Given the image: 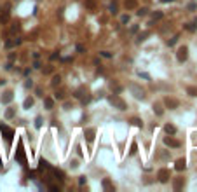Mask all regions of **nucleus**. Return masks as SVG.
<instances>
[{"instance_id":"25","label":"nucleus","mask_w":197,"mask_h":192,"mask_svg":"<svg viewBox=\"0 0 197 192\" xmlns=\"http://www.w3.org/2000/svg\"><path fill=\"white\" fill-rule=\"evenodd\" d=\"M23 107H25V108H30V107H33V98H26L25 101H23Z\"/></svg>"},{"instance_id":"19","label":"nucleus","mask_w":197,"mask_h":192,"mask_svg":"<svg viewBox=\"0 0 197 192\" xmlns=\"http://www.w3.org/2000/svg\"><path fill=\"white\" fill-rule=\"evenodd\" d=\"M153 112H155V114H157L159 117H161L162 114H164V108H162L161 103H153Z\"/></svg>"},{"instance_id":"17","label":"nucleus","mask_w":197,"mask_h":192,"mask_svg":"<svg viewBox=\"0 0 197 192\" xmlns=\"http://www.w3.org/2000/svg\"><path fill=\"white\" fill-rule=\"evenodd\" d=\"M84 5L87 11H96V2L94 0H84Z\"/></svg>"},{"instance_id":"23","label":"nucleus","mask_w":197,"mask_h":192,"mask_svg":"<svg viewBox=\"0 0 197 192\" xmlns=\"http://www.w3.org/2000/svg\"><path fill=\"white\" fill-rule=\"evenodd\" d=\"M51 84H53V87H56V86L61 84V75H54L53 81H51Z\"/></svg>"},{"instance_id":"7","label":"nucleus","mask_w":197,"mask_h":192,"mask_svg":"<svg viewBox=\"0 0 197 192\" xmlns=\"http://www.w3.org/2000/svg\"><path fill=\"white\" fill-rule=\"evenodd\" d=\"M164 143H166L167 147H171V148H178V147H181V143H180L176 138H173V134H167L166 138H164Z\"/></svg>"},{"instance_id":"11","label":"nucleus","mask_w":197,"mask_h":192,"mask_svg":"<svg viewBox=\"0 0 197 192\" xmlns=\"http://www.w3.org/2000/svg\"><path fill=\"white\" fill-rule=\"evenodd\" d=\"M185 185V178L183 176H178V178H175V182H173V189L175 190H181Z\"/></svg>"},{"instance_id":"40","label":"nucleus","mask_w":197,"mask_h":192,"mask_svg":"<svg viewBox=\"0 0 197 192\" xmlns=\"http://www.w3.org/2000/svg\"><path fill=\"white\" fill-rule=\"evenodd\" d=\"M79 183H80V185H84V183H86V176H80V178H79Z\"/></svg>"},{"instance_id":"26","label":"nucleus","mask_w":197,"mask_h":192,"mask_svg":"<svg viewBox=\"0 0 197 192\" xmlns=\"http://www.w3.org/2000/svg\"><path fill=\"white\" fill-rule=\"evenodd\" d=\"M150 35V31H143V33H140L138 35V42H143V40H147V37Z\"/></svg>"},{"instance_id":"22","label":"nucleus","mask_w":197,"mask_h":192,"mask_svg":"<svg viewBox=\"0 0 197 192\" xmlns=\"http://www.w3.org/2000/svg\"><path fill=\"white\" fill-rule=\"evenodd\" d=\"M129 122H131V124H134L136 128H143V122H141V119H138V117H133Z\"/></svg>"},{"instance_id":"13","label":"nucleus","mask_w":197,"mask_h":192,"mask_svg":"<svg viewBox=\"0 0 197 192\" xmlns=\"http://www.w3.org/2000/svg\"><path fill=\"white\" fill-rule=\"evenodd\" d=\"M124 7H126L127 11H133L138 7V0H124Z\"/></svg>"},{"instance_id":"38","label":"nucleus","mask_w":197,"mask_h":192,"mask_svg":"<svg viewBox=\"0 0 197 192\" xmlns=\"http://www.w3.org/2000/svg\"><path fill=\"white\" fill-rule=\"evenodd\" d=\"M136 152V143L133 142V145H131V150H129V154H134Z\"/></svg>"},{"instance_id":"24","label":"nucleus","mask_w":197,"mask_h":192,"mask_svg":"<svg viewBox=\"0 0 197 192\" xmlns=\"http://www.w3.org/2000/svg\"><path fill=\"white\" fill-rule=\"evenodd\" d=\"M14 115H16V108H7V110H5V117H7V119H12Z\"/></svg>"},{"instance_id":"2","label":"nucleus","mask_w":197,"mask_h":192,"mask_svg":"<svg viewBox=\"0 0 197 192\" xmlns=\"http://www.w3.org/2000/svg\"><path fill=\"white\" fill-rule=\"evenodd\" d=\"M169 178H171V173H169L167 168H161V170L157 171V180L161 183H167V182H169Z\"/></svg>"},{"instance_id":"16","label":"nucleus","mask_w":197,"mask_h":192,"mask_svg":"<svg viewBox=\"0 0 197 192\" xmlns=\"http://www.w3.org/2000/svg\"><path fill=\"white\" fill-rule=\"evenodd\" d=\"M0 23H2V25H5V23H9V5L5 7L4 14H0Z\"/></svg>"},{"instance_id":"35","label":"nucleus","mask_w":197,"mask_h":192,"mask_svg":"<svg viewBox=\"0 0 197 192\" xmlns=\"http://www.w3.org/2000/svg\"><path fill=\"white\" fill-rule=\"evenodd\" d=\"M19 28H21V26H19V23H16V25L11 28V31H12V33H16V31H19Z\"/></svg>"},{"instance_id":"9","label":"nucleus","mask_w":197,"mask_h":192,"mask_svg":"<svg viewBox=\"0 0 197 192\" xmlns=\"http://www.w3.org/2000/svg\"><path fill=\"white\" fill-rule=\"evenodd\" d=\"M16 159H18L19 162H23V164L26 162V157H25V150H23V145H21V143L18 145V150H16Z\"/></svg>"},{"instance_id":"4","label":"nucleus","mask_w":197,"mask_h":192,"mask_svg":"<svg viewBox=\"0 0 197 192\" xmlns=\"http://www.w3.org/2000/svg\"><path fill=\"white\" fill-rule=\"evenodd\" d=\"M129 89H131L133 94H134V98L145 100V89H143V87H140L138 84H131V86H129Z\"/></svg>"},{"instance_id":"20","label":"nucleus","mask_w":197,"mask_h":192,"mask_svg":"<svg viewBox=\"0 0 197 192\" xmlns=\"http://www.w3.org/2000/svg\"><path fill=\"white\" fill-rule=\"evenodd\" d=\"M164 131H166L167 134H176V126H173V124H166V126H164Z\"/></svg>"},{"instance_id":"34","label":"nucleus","mask_w":197,"mask_h":192,"mask_svg":"<svg viewBox=\"0 0 197 192\" xmlns=\"http://www.w3.org/2000/svg\"><path fill=\"white\" fill-rule=\"evenodd\" d=\"M147 12H148V9H145V7H141V9L138 11L136 14H138V16H147Z\"/></svg>"},{"instance_id":"10","label":"nucleus","mask_w":197,"mask_h":192,"mask_svg":"<svg viewBox=\"0 0 197 192\" xmlns=\"http://www.w3.org/2000/svg\"><path fill=\"white\" fill-rule=\"evenodd\" d=\"M101 187L105 189L106 192H114V190H115V185L110 182L108 178H103V182H101Z\"/></svg>"},{"instance_id":"32","label":"nucleus","mask_w":197,"mask_h":192,"mask_svg":"<svg viewBox=\"0 0 197 192\" xmlns=\"http://www.w3.org/2000/svg\"><path fill=\"white\" fill-rule=\"evenodd\" d=\"M82 93H84V87H80V89H77V91H75V94H73V96H75V98H82Z\"/></svg>"},{"instance_id":"28","label":"nucleus","mask_w":197,"mask_h":192,"mask_svg":"<svg viewBox=\"0 0 197 192\" xmlns=\"http://www.w3.org/2000/svg\"><path fill=\"white\" fill-rule=\"evenodd\" d=\"M54 98H56V100H63V98H65V91H61V89L56 91V93H54Z\"/></svg>"},{"instance_id":"15","label":"nucleus","mask_w":197,"mask_h":192,"mask_svg":"<svg viewBox=\"0 0 197 192\" xmlns=\"http://www.w3.org/2000/svg\"><path fill=\"white\" fill-rule=\"evenodd\" d=\"M175 168H176V171H183L185 168H187V161H185V159H178V161L175 162Z\"/></svg>"},{"instance_id":"29","label":"nucleus","mask_w":197,"mask_h":192,"mask_svg":"<svg viewBox=\"0 0 197 192\" xmlns=\"http://www.w3.org/2000/svg\"><path fill=\"white\" fill-rule=\"evenodd\" d=\"M110 12H112V14H117L119 12V11H117V4H115V2L110 4Z\"/></svg>"},{"instance_id":"39","label":"nucleus","mask_w":197,"mask_h":192,"mask_svg":"<svg viewBox=\"0 0 197 192\" xmlns=\"http://www.w3.org/2000/svg\"><path fill=\"white\" fill-rule=\"evenodd\" d=\"M53 72V67H47V68H44V73H51Z\"/></svg>"},{"instance_id":"12","label":"nucleus","mask_w":197,"mask_h":192,"mask_svg":"<svg viewBox=\"0 0 197 192\" xmlns=\"http://www.w3.org/2000/svg\"><path fill=\"white\" fill-rule=\"evenodd\" d=\"M51 170V173L56 176V180H59V182H65V173H63L61 170H58V168H49Z\"/></svg>"},{"instance_id":"18","label":"nucleus","mask_w":197,"mask_h":192,"mask_svg":"<svg viewBox=\"0 0 197 192\" xmlns=\"http://www.w3.org/2000/svg\"><path fill=\"white\" fill-rule=\"evenodd\" d=\"M44 105H45V108H47V110H53L54 108V100L53 98H44Z\"/></svg>"},{"instance_id":"8","label":"nucleus","mask_w":197,"mask_h":192,"mask_svg":"<svg viewBox=\"0 0 197 192\" xmlns=\"http://www.w3.org/2000/svg\"><path fill=\"white\" fill-rule=\"evenodd\" d=\"M84 136H86L87 142H92L94 136H96V129H94V128H86V129H84Z\"/></svg>"},{"instance_id":"36","label":"nucleus","mask_w":197,"mask_h":192,"mask_svg":"<svg viewBox=\"0 0 197 192\" xmlns=\"http://www.w3.org/2000/svg\"><path fill=\"white\" fill-rule=\"evenodd\" d=\"M35 126H37V128L42 126V117H37V119H35Z\"/></svg>"},{"instance_id":"21","label":"nucleus","mask_w":197,"mask_h":192,"mask_svg":"<svg viewBox=\"0 0 197 192\" xmlns=\"http://www.w3.org/2000/svg\"><path fill=\"white\" fill-rule=\"evenodd\" d=\"M187 94H190V96L195 98V96H197V87H195V86H188V87H187Z\"/></svg>"},{"instance_id":"3","label":"nucleus","mask_w":197,"mask_h":192,"mask_svg":"<svg viewBox=\"0 0 197 192\" xmlns=\"http://www.w3.org/2000/svg\"><path fill=\"white\" fill-rule=\"evenodd\" d=\"M188 58V47L187 45H181V47H178V51H176V59H178L180 63H185Z\"/></svg>"},{"instance_id":"41","label":"nucleus","mask_w":197,"mask_h":192,"mask_svg":"<svg viewBox=\"0 0 197 192\" xmlns=\"http://www.w3.org/2000/svg\"><path fill=\"white\" fill-rule=\"evenodd\" d=\"M127 21H129V16L126 14V16H122V23H127Z\"/></svg>"},{"instance_id":"42","label":"nucleus","mask_w":197,"mask_h":192,"mask_svg":"<svg viewBox=\"0 0 197 192\" xmlns=\"http://www.w3.org/2000/svg\"><path fill=\"white\" fill-rule=\"evenodd\" d=\"M162 4H169V2H175V0H161Z\"/></svg>"},{"instance_id":"30","label":"nucleus","mask_w":197,"mask_h":192,"mask_svg":"<svg viewBox=\"0 0 197 192\" xmlns=\"http://www.w3.org/2000/svg\"><path fill=\"white\" fill-rule=\"evenodd\" d=\"M162 16H164V14L161 12V11H157V12H153L152 14V18H153V21H155V19H162Z\"/></svg>"},{"instance_id":"27","label":"nucleus","mask_w":197,"mask_h":192,"mask_svg":"<svg viewBox=\"0 0 197 192\" xmlns=\"http://www.w3.org/2000/svg\"><path fill=\"white\" fill-rule=\"evenodd\" d=\"M19 42H21L19 39H16V40H7V42H5V47H12V45H18Z\"/></svg>"},{"instance_id":"5","label":"nucleus","mask_w":197,"mask_h":192,"mask_svg":"<svg viewBox=\"0 0 197 192\" xmlns=\"http://www.w3.org/2000/svg\"><path fill=\"white\" fill-rule=\"evenodd\" d=\"M164 107L169 108V110H175V108L180 107V101L176 98H173V96H166L164 98Z\"/></svg>"},{"instance_id":"33","label":"nucleus","mask_w":197,"mask_h":192,"mask_svg":"<svg viewBox=\"0 0 197 192\" xmlns=\"http://www.w3.org/2000/svg\"><path fill=\"white\" fill-rule=\"evenodd\" d=\"M49 190L51 192H59V187H58V185H53V183H49Z\"/></svg>"},{"instance_id":"37","label":"nucleus","mask_w":197,"mask_h":192,"mask_svg":"<svg viewBox=\"0 0 197 192\" xmlns=\"http://www.w3.org/2000/svg\"><path fill=\"white\" fill-rule=\"evenodd\" d=\"M101 56H105V58H112V54L108 51H101Z\"/></svg>"},{"instance_id":"14","label":"nucleus","mask_w":197,"mask_h":192,"mask_svg":"<svg viewBox=\"0 0 197 192\" xmlns=\"http://www.w3.org/2000/svg\"><path fill=\"white\" fill-rule=\"evenodd\" d=\"M12 98H14V94H12V91H7V93H4V96H2V103L4 105H7V103H11L12 101Z\"/></svg>"},{"instance_id":"1","label":"nucleus","mask_w":197,"mask_h":192,"mask_svg":"<svg viewBox=\"0 0 197 192\" xmlns=\"http://www.w3.org/2000/svg\"><path fill=\"white\" fill-rule=\"evenodd\" d=\"M108 103L114 108H117V110H126V108H127V103L124 101L119 94H110V96H108Z\"/></svg>"},{"instance_id":"31","label":"nucleus","mask_w":197,"mask_h":192,"mask_svg":"<svg viewBox=\"0 0 197 192\" xmlns=\"http://www.w3.org/2000/svg\"><path fill=\"white\" fill-rule=\"evenodd\" d=\"M178 39H180L178 35H175V37H173V39H169V40H167V45H175L176 42H178Z\"/></svg>"},{"instance_id":"6","label":"nucleus","mask_w":197,"mask_h":192,"mask_svg":"<svg viewBox=\"0 0 197 192\" xmlns=\"http://www.w3.org/2000/svg\"><path fill=\"white\" fill-rule=\"evenodd\" d=\"M0 131H2V136H4L5 140H7V143H11L12 142V136H14V131L11 129L9 126H5V124H2L0 126Z\"/></svg>"}]
</instances>
